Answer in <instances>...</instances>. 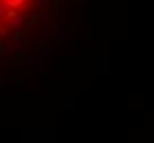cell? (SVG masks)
I'll return each mask as SVG.
<instances>
[{
  "label": "cell",
  "mask_w": 154,
  "mask_h": 143,
  "mask_svg": "<svg viewBox=\"0 0 154 143\" xmlns=\"http://www.w3.org/2000/svg\"><path fill=\"white\" fill-rule=\"evenodd\" d=\"M24 2H26V0H9V2H7V5H9L11 9H16V7H20V5H24Z\"/></svg>",
  "instance_id": "6da1fadb"
},
{
  "label": "cell",
  "mask_w": 154,
  "mask_h": 143,
  "mask_svg": "<svg viewBox=\"0 0 154 143\" xmlns=\"http://www.w3.org/2000/svg\"><path fill=\"white\" fill-rule=\"evenodd\" d=\"M2 16H7V11H5V7H0V18Z\"/></svg>",
  "instance_id": "7a4b0ae2"
}]
</instances>
